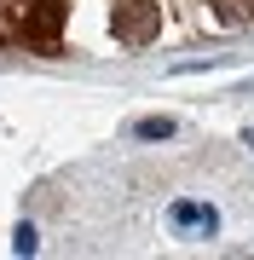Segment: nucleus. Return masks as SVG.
Instances as JSON below:
<instances>
[{
  "label": "nucleus",
  "mask_w": 254,
  "mask_h": 260,
  "mask_svg": "<svg viewBox=\"0 0 254 260\" xmlns=\"http://www.w3.org/2000/svg\"><path fill=\"white\" fill-rule=\"evenodd\" d=\"M110 29L122 47H151L162 35V0H110Z\"/></svg>",
  "instance_id": "f257e3e1"
},
{
  "label": "nucleus",
  "mask_w": 254,
  "mask_h": 260,
  "mask_svg": "<svg viewBox=\"0 0 254 260\" xmlns=\"http://www.w3.org/2000/svg\"><path fill=\"white\" fill-rule=\"evenodd\" d=\"M69 18V0H29V6H18V23H23V41L41 52L58 47V29H64Z\"/></svg>",
  "instance_id": "f03ea898"
},
{
  "label": "nucleus",
  "mask_w": 254,
  "mask_h": 260,
  "mask_svg": "<svg viewBox=\"0 0 254 260\" xmlns=\"http://www.w3.org/2000/svg\"><path fill=\"white\" fill-rule=\"evenodd\" d=\"M168 220L179 225V232H197V237H214V232H220V214L208 208V203H173Z\"/></svg>",
  "instance_id": "7ed1b4c3"
},
{
  "label": "nucleus",
  "mask_w": 254,
  "mask_h": 260,
  "mask_svg": "<svg viewBox=\"0 0 254 260\" xmlns=\"http://www.w3.org/2000/svg\"><path fill=\"white\" fill-rule=\"evenodd\" d=\"M208 6H214V18L226 29H248L254 23V0H208Z\"/></svg>",
  "instance_id": "20e7f679"
},
{
  "label": "nucleus",
  "mask_w": 254,
  "mask_h": 260,
  "mask_svg": "<svg viewBox=\"0 0 254 260\" xmlns=\"http://www.w3.org/2000/svg\"><path fill=\"white\" fill-rule=\"evenodd\" d=\"M133 133L139 139H173V116H144V121H133Z\"/></svg>",
  "instance_id": "39448f33"
},
{
  "label": "nucleus",
  "mask_w": 254,
  "mask_h": 260,
  "mask_svg": "<svg viewBox=\"0 0 254 260\" xmlns=\"http://www.w3.org/2000/svg\"><path fill=\"white\" fill-rule=\"evenodd\" d=\"M12 249H18V254H35V225H18V232H12Z\"/></svg>",
  "instance_id": "423d86ee"
},
{
  "label": "nucleus",
  "mask_w": 254,
  "mask_h": 260,
  "mask_svg": "<svg viewBox=\"0 0 254 260\" xmlns=\"http://www.w3.org/2000/svg\"><path fill=\"white\" fill-rule=\"evenodd\" d=\"M243 145H248V150H254V127H248V139H243Z\"/></svg>",
  "instance_id": "0eeeda50"
}]
</instances>
